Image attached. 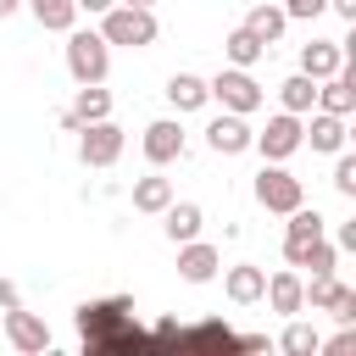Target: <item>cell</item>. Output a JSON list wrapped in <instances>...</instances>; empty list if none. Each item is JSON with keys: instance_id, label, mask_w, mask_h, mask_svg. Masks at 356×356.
<instances>
[{"instance_id": "6da1fadb", "label": "cell", "mask_w": 356, "mask_h": 356, "mask_svg": "<svg viewBox=\"0 0 356 356\" xmlns=\"http://www.w3.org/2000/svg\"><path fill=\"white\" fill-rule=\"evenodd\" d=\"M78 328H83V345H89V350H122V345H139V339H145V328H139L128 295L78 306Z\"/></svg>"}, {"instance_id": "7a4b0ae2", "label": "cell", "mask_w": 356, "mask_h": 356, "mask_svg": "<svg viewBox=\"0 0 356 356\" xmlns=\"http://www.w3.org/2000/svg\"><path fill=\"white\" fill-rule=\"evenodd\" d=\"M67 72L72 83H106L111 72V44L89 28H67Z\"/></svg>"}, {"instance_id": "3957f363", "label": "cell", "mask_w": 356, "mask_h": 356, "mask_svg": "<svg viewBox=\"0 0 356 356\" xmlns=\"http://www.w3.org/2000/svg\"><path fill=\"white\" fill-rule=\"evenodd\" d=\"M100 39H106V44H128V50L156 44V17H150V6H111V11H100Z\"/></svg>"}, {"instance_id": "277c9868", "label": "cell", "mask_w": 356, "mask_h": 356, "mask_svg": "<svg viewBox=\"0 0 356 356\" xmlns=\"http://www.w3.org/2000/svg\"><path fill=\"white\" fill-rule=\"evenodd\" d=\"M206 95H211V100H222V111H239V117H250V111L261 106V83H256L245 67L217 72V78L206 83Z\"/></svg>"}, {"instance_id": "5b68a950", "label": "cell", "mask_w": 356, "mask_h": 356, "mask_svg": "<svg viewBox=\"0 0 356 356\" xmlns=\"http://www.w3.org/2000/svg\"><path fill=\"white\" fill-rule=\"evenodd\" d=\"M256 200H261L267 211H295V206L306 200V189H300V178H295L289 167H278V161H273V167H261V172H256Z\"/></svg>"}, {"instance_id": "8992f818", "label": "cell", "mask_w": 356, "mask_h": 356, "mask_svg": "<svg viewBox=\"0 0 356 356\" xmlns=\"http://www.w3.org/2000/svg\"><path fill=\"white\" fill-rule=\"evenodd\" d=\"M250 145H256L267 161H289V156L306 145V139H300V117H295V111H278V117H267V128H261Z\"/></svg>"}, {"instance_id": "52a82bcc", "label": "cell", "mask_w": 356, "mask_h": 356, "mask_svg": "<svg viewBox=\"0 0 356 356\" xmlns=\"http://www.w3.org/2000/svg\"><path fill=\"white\" fill-rule=\"evenodd\" d=\"M78 134H83V139H78V156H83V167H111V161L122 156V128H117L111 117H100V122H83Z\"/></svg>"}, {"instance_id": "ba28073f", "label": "cell", "mask_w": 356, "mask_h": 356, "mask_svg": "<svg viewBox=\"0 0 356 356\" xmlns=\"http://www.w3.org/2000/svg\"><path fill=\"white\" fill-rule=\"evenodd\" d=\"M250 139H256V134H250V122H245L239 111H222V117L206 122V145H211L217 156H245Z\"/></svg>"}, {"instance_id": "9c48e42d", "label": "cell", "mask_w": 356, "mask_h": 356, "mask_svg": "<svg viewBox=\"0 0 356 356\" xmlns=\"http://www.w3.org/2000/svg\"><path fill=\"white\" fill-rule=\"evenodd\" d=\"M6 339H11L22 356L50 350V328H44V317H33V312H22V306H11V312H6Z\"/></svg>"}, {"instance_id": "30bf717a", "label": "cell", "mask_w": 356, "mask_h": 356, "mask_svg": "<svg viewBox=\"0 0 356 356\" xmlns=\"http://www.w3.org/2000/svg\"><path fill=\"white\" fill-rule=\"evenodd\" d=\"M284 217H289V234H284V261L295 267V261L306 256V245H312V239H323V228H328V222H323L317 211H306V200H300L295 211H284Z\"/></svg>"}, {"instance_id": "8fae6325", "label": "cell", "mask_w": 356, "mask_h": 356, "mask_svg": "<svg viewBox=\"0 0 356 356\" xmlns=\"http://www.w3.org/2000/svg\"><path fill=\"white\" fill-rule=\"evenodd\" d=\"M178 156H184V128H178L172 117L150 122V128H145V161H150V167H167V161H178Z\"/></svg>"}, {"instance_id": "7c38bea8", "label": "cell", "mask_w": 356, "mask_h": 356, "mask_svg": "<svg viewBox=\"0 0 356 356\" xmlns=\"http://www.w3.org/2000/svg\"><path fill=\"white\" fill-rule=\"evenodd\" d=\"M217 267H222L217 245H200V239H184V245H178V273H184V284H211Z\"/></svg>"}, {"instance_id": "4fadbf2b", "label": "cell", "mask_w": 356, "mask_h": 356, "mask_svg": "<svg viewBox=\"0 0 356 356\" xmlns=\"http://www.w3.org/2000/svg\"><path fill=\"white\" fill-rule=\"evenodd\" d=\"M317 106H323V111H334V117H350V106H356V72H350V67H339V72L317 78Z\"/></svg>"}, {"instance_id": "5bb4252c", "label": "cell", "mask_w": 356, "mask_h": 356, "mask_svg": "<svg viewBox=\"0 0 356 356\" xmlns=\"http://www.w3.org/2000/svg\"><path fill=\"white\" fill-rule=\"evenodd\" d=\"M100 117H111V95L100 83H78V100H72V111H61V128H83Z\"/></svg>"}, {"instance_id": "9a60e30c", "label": "cell", "mask_w": 356, "mask_h": 356, "mask_svg": "<svg viewBox=\"0 0 356 356\" xmlns=\"http://www.w3.org/2000/svg\"><path fill=\"white\" fill-rule=\"evenodd\" d=\"M222 289H228V300H234V306H256V300H261V289H267V273H261L256 261H239V267H228V273H222Z\"/></svg>"}, {"instance_id": "2e32d148", "label": "cell", "mask_w": 356, "mask_h": 356, "mask_svg": "<svg viewBox=\"0 0 356 356\" xmlns=\"http://www.w3.org/2000/svg\"><path fill=\"white\" fill-rule=\"evenodd\" d=\"M300 284H306V278L284 267V273H273V278H267V289H261V300H267L273 312H284V317H295V312L306 306V289H300Z\"/></svg>"}, {"instance_id": "e0dca14e", "label": "cell", "mask_w": 356, "mask_h": 356, "mask_svg": "<svg viewBox=\"0 0 356 356\" xmlns=\"http://www.w3.org/2000/svg\"><path fill=\"white\" fill-rule=\"evenodd\" d=\"M345 67V44L339 39H312L306 50H300V72L306 78H328V72H339Z\"/></svg>"}, {"instance_id": "ac0fdd59", "label": "cell", "mask_w": 356, "mask_h": 356, "mask_svg": "<svg viewBox=\"0 0 356 356\" xmlns=\"http://www.w3.org/2000/svg\"><path fill=\"white\" fill-rule=\"evenodd\" d=\"M300 139H312V150H323V156H339V150H345V117L317 111L312 128H300Z\"/></svg>"}, {"instance_id": "d6986e66", "label": "cell", "mask_w": 356, "mask_h": 356, "mask_svg": "<svg viewBox=\"0 0 356 356\" xmlns=\"http://www.w3.org/2000/svg\"><path fill=\"white\" fill-rule=\"evenodd\" d=\"M161 217H167L161 228H167V239H172V245L200 239V222H206V217H200V206H195V200H167V211H161Z\"/></svg>"}, {"instance_id": "ffe728a7", "label": "cell", "mask_w": 356, "mask_h": 356, "mask_svg": "<svg viewBox=\"0 0 356 356\" xmlns=\"http://www.w3.org/2000/svg\"><path fill=\"white\" fill-rule=\"evenodd\" d=\"M245 28L261 39V44H273V39H284V28H289V17H284V6H273V0H261V6H250V17H245Z\"/></svg>"}, {"instance_id": "44dd1931", "label": "cell", "mask_w": 356, "mask_h": 356, "mask_svg": "<svg viewBox=\"0 0 356 356\" xmlns=\"http://www.w3.org/2000/svg\"><path fill=\"white\" fill-rule=\"evenodd\" d=\"M167 100H172L178 111H200L211 95H206V78H195V72H172V78H167Z\"/></svg>"}, {"instance_id": "7402d4cb", "label": "cell", "mask_w": 356, "mask_h": 356, "mask_svg": "<svg viewBox=\"0 0 356 356\" xmlns=\"http://www.w3.org/2000/svg\"><path fill=\"white\" fill-rule=\"evenodd\" d=\"M167 200H172V184L161 178V172H150V178H134V211H167Z\"/></svg>"}, {"instance_id": "603a6c76", "label": "cell", "mask_w": 356, "mask_h": 356, "mask_svg": "<svg viewBox=\"0 0 356 356\" xmlns=\"http://www.w3.org/2000/svg\"><path fill=\"white\" fill-rule=\"evenodd\" d=\"M28 11H33V22L50 28V33H67V28L78 22V6H72V0H28Z\"/></svg>"}, {"instance_id": "cb8c5ba5", "label": "cell", "mask_w": 356, "mask_h": 356, "mask_svg": "<svg viewBox=\"0 0 356 356\" xmlns=\"http://www.w3.org/2000/svg\"><path fill=\"white\" fill-rule=\"evenodd\" d=\"M278 100H284V111H312L317 106V78H306V72H295V78H284L278 83Z\"/></svg>"}, {"instance_id": "d4e9b609", "label": "cell", "mask_w": 356, "mask_h": 356, "mask_svg": "<svg viewBox=\"0 0 356 356\" xmlns=\"http://www.w3.org/2000/svg\"><path fill=\"white\" fill-rule=\"evenodd\" d=\"M222 50H228V61H234V67H256L267 44H261V39H256V33H250V28L239 22V28H234V33L222 39Z\"/></svg>"}, {"instance_id": "484cf974", "label": "cell", "mask_w": 356, "mask_h": 356, "mask_svg": "<svg viewBox=\"0 0 356 356\" xmlns=\"http://www.w3.org/2000/svg\"><path fill=\"white\" fill-rule=\"evenodd\" d=\"M295 267H312V273H334V267H339V245H328V239H312V245H306V256H300Z\"/></svg>"}, {"instance_id": "4316f807", "label": "cell", "mask_w": 356, "mask_h": 356, "mask_svg": "<svg viewBox=\"0 0 356 356\" xmlns=\"http://www.w3.org/2000/svg\"><path fill=\"white\" fill-rule=\"evenodd\" d=\"M278 345H284V350H289V356H306V350H317V345H323V339H317V328H312V323H289V328H284V339H278Z\"/></svg>"}, {"instance_id": "83f0119b", "label": "cell", "mask_w": 356, "mask_h": 356, "mask_svg": "<svg viewBox=\"0 0 356 356\" xmlns=\"http://www.w3.org/2000/svg\"><path fill=\"white\" fill-rule=\"evenodd\" d=\"M306 289V300H312V312H328V300H334V273H312V284H300Z\"/></svg>"}, {"instance_id": "f1b7e54d", "label": "cell", "mask_w": 356, "mask_h": 356, "mask_svg": "<svg viewBox=\"0 0 356 356\" xmlns=\"http://www.w3.org/2000/svg\"><path fill=\"white\" fill-rule=\"evenodd\" d=\"M334 189H339L345 200L356 195V156H339V161H334Z\"/></svg>"}, {"instance_id": "f546056e", "label": "cell", "mask_w": 356, "mask_h": 356, "mask_svg": "<svg viewBox=\"0 0 356 356\" xmlns=\"http://www.w3.org/2000/svg\"><path fill=\"white\" fill-rule=\"evenodd\" d=\"M328 0H284V17H323Z\"/></svg>"}, {"instance_id": "4dcf8cb0", "label": "cell", "mask_w": 356, "mask_h": 356, "mask_svg": "<svg viewBox=\"0 0 356 356\" xmlns=\"http://www.w3.org/2000/svg\"><path fill=\"white\" fill-rule=\"evenodd\" d=\"M11 306H22V289L11 278H0V312H11Z\"/></svg>"}, {"instance_id": "1f68e13d", "label": "cell", "mask_w": 356, "mask_h": 356, "mask_svg": "<svg viewBox=\"0 0 356 356\" xmlns=\"http://www.w3.org/2000/svg\"><path fill=\"white\" fill-rule=\"evenodd\" d=\"M150 334H156V339H178V334H184V328H178V323H172V317H161V323H156V328H150Z\"/></svg>"}, {"instance_id": "d6a6232c", "label": "cell", "mask_w": 356, "mask_h": 356, "mask_svg": "<svg viewBox=\"0 0 356 356\" xmlns=\"http://www.w3.org/2000/svg\"><path fill=\"white\" fill-rule=\"evenodd\" d=\"M350 345H356V334H334V339H328V345H317V350H334V356H339V350H350Z\"/></svg>"}, {"instance_id": "836d02e7", "label": "cell", "mask_w": 356, "mask_h": 356, "mask_svg": "<svg viewBox=\"0 0 356 356\" xmlns=\"http://www.w3.org/2000/svg\"><path fill=\"white\" fill-rule=\"evenodd\" d=\"M328 11H339L345 22H356V0H328Z\"/></svg>"}, {"instance_id": "e575fe53", "label": "cell", "mask_w": 356, "mask_h": 356, "mask_svg": "<svg viewBox=\"0 0 356 356\" xmlns=\"http://www.w3.org/2000/svg\"><path fill=\"white\" fill-rule=\"evenodd\" d=\"M72 6H78V11H95V17H100V11H111L117 0H72Z\"/></svg>"}, {"instance_id": "d590c367", "label": "cell", "mask_w": 356, "mask_h": 356, "mask_svg": "<svg viewBox=\"0 0 356 356\" xmlns=\"http://www.w3.org/2000/svg\"><path fill=\"white\" fill-rule=\"evenodd\" d=\"M6 11H17V0H0V17H6Z\"/></svg>"}, {"instance_id": "8d00e7d4", "label": "cell", "mask_w": 356, "mask_h": 356, "mask_svg": "<svg viewBox=\"0 0 356 356\" xmlns=\"http://www.w3.org/2000/svg\"><path fill=\"white\" fill-rule=\"evenodd\" d=\"M117 6H150V0H117Z\"/></svg>"}]
</instances>
